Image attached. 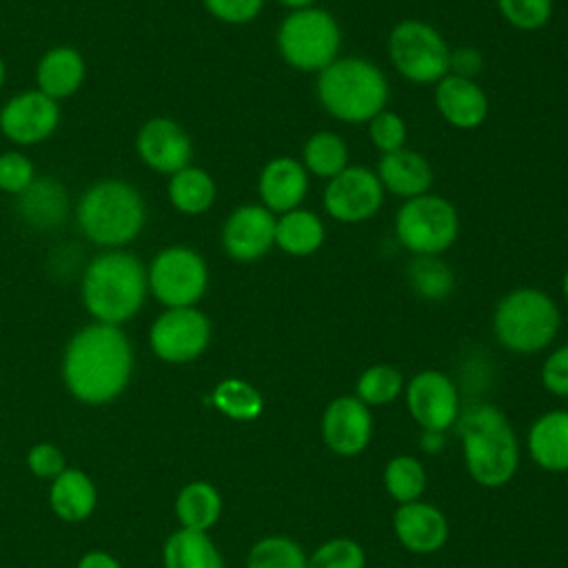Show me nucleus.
Returning a JSON list of instances; mask_svg holds the SVG:
<instances>
[{
    "label": "nucleus",
    "mask_w": 568,
    "mask_h": 568,
    "mask_svg": "<svg viewBox=\"0 0 568 568\" xmlns=\"http://www.w3.org/2000/svg\"><path fill=\"white\" fill-rule=\"evenodd\" d=\"M133 373V351L126 335L111 324H89L67 344L62 379L69 393L91 406L120 397Z\"/></svg>",
    "instance_id": "f257e3e1"
},
{
    "label": "nucleus",
    "mask_w": 568,
    "mask_h": 568,
    "mask_svg": "<svg viewBox=\"0 0 568 568\" xmlns=\"http://www.w3.org/2000/svg\"><path fill=\"white\" fill-rule=\"evenodd\" d=\"M388 80L384 71L359 55H344L317 73L315 95L322 109L346 124H364L386 109Z\"/></svg>",
    "instance_id": "f03ea898"
},
{
    "label": "nucleus",
    "mask_w": 568,
    "mask_h": 568,
    "mask_svg": "<svg viewBox=\"0 0 568 568\" xmlns=\"http://www.w3.org/2000/svg\"><path fill=\"white\" fill-rule=\"evenodd\" d=\"M455 424L470 477L486 488L508 484L519 464V444L506 415L495 406L481 404L466 410Z\"/></svg>",
    "instance_id": "7ed1b4c3"
},
{
    "label": "nucleus",
    "mask_w": 568,
    "mask_h": 568,
    "mask_svg": "<svg viewBox=\"0 0 568 568\" xmlns=\"http://www.w3.org/2000/svg\"><path fill=\"white\" fill-rule=\"evenodd\" d=\"M146 295V271L138 257L109 251L91 260L82 277V302L102 324L120 326L131 320Z\"/></svg>",
    "instance_id": "20e7f679"
},
{
    "label": "nucleus",
    "mask_w": 568,
    "mask_h": 568,
    "mask_svg": "<svg viewBox=\"0 0 568 568\" xmlns=\"http://www.w3.org/2000/svg\"><path fill=\"white\" fill-rule=\"evenodd\" d=\"M561 313L557 302L541 288L519 286L508 291L495 306L493 331L497 342L513 353L532 355L552 344Z\"/></svg>",
    "instance_id": "39448f33"
},
{
    "label": "nucleus",
    "mask_w": 568,
    "mask_h": 568,
    "mask_svg": "<svg viewBox=\"0 0 568 568\" xmlns=\"http://www.w3.org/2000/svg\"><path fill=\"white\" fill-rule=\"evenodd\" d=\"M78 224L82 233L102 246H122L144 226V202L140 193L122 180L93 184L78 202Z\"/></svg>",
    "instance_id": "423d86ee"
},
{
    "label": "nucleus",
    "mask_w": 568,
    "mask_h": 568,
    "mask_svg": "<svg viewBox=\"0 0 568 568\" xmlns=\"http://www.w3.org/2000/svg\"><path fill=\"white\" fill-rule=\"evenodd\" d=\"M282 60L304 73H320L339 58L342 29L333 13L320 7L288 11L277 27Z\"/></svg>",
    "instance_id": "0eeeda50"
},
{
    "label": "nucleus",
    "mask_w": 568,
    "mask_h": 568,
    "mask_svg": "<svg viewBox=\"0 0 568 568\" xmlns=\"http://www.w3.org/2000/svg\"><path fill=\"white\" fill-rule=\"evenodd\" d=\"M459 235V213L450 200L437 193H424L395 213V237L413 255H442Z\"/></svg>",
    "instance_id": "6e6552de"
},
{
    "label": "nucleus",
    "mask_w": 568,
    "mask_h": 568,
    "mask_svg": "<svg viewBox=\"0 0 568 568\" xmlns=\"http://www.w3.org/2000/svg\"><path fill=\"white\" fill-rule=\"evenodd\" d=\"M448 42L430 22L406 18L388 33L390 64L413 84H437L448 75Z\"/></svg>",
    "instance_id": "1a4fd4ad"
},
{
    "label": "nucleus",
    "mask_w": 568,
    "mask_h": 568,
    "mask_svg": "<svg viewBox=\"0 0 568 568\" xmlns=\"http://www.w3.org/2000/svg\"><path fill=\"white\" fill-rule=\"evenodd\" d=\"M146 284L155 300L166 308L195 306L209 286V268L204 257L186 246H169L160 251L146 273Z\"/></svg>",
    "instance_id": "9d476101"
},
{
    "label": "nucleus",
    "mask_w": 568,
    "mask_h": 568,
    "mask_svg": "<svg viewBox=\"0 0 568 568\" xmlns=\"http://www.w3.org/2000/svg\"><path fill=\"white\" fill-rule=\"evenodd\" d=\"M384 189L373 169L348 164L342 173L331 178L322 193V204L328 217L344 224H359L371 220L384 204Z\"/></svg>",
    "instance_id": "9b49d317"
},
{
    "label": "nucleus",
    "mask_w": 568,
    "mask_h": 568,
    "mask_svg": "<svg viewBox=\"0 0 568 568\" xmlns=\"http://www.w3.org/2000/svg\"><path fill=\"white\" fill-rule=\"evenodd\" d=\"M211 342V322L195 306L166 308L151 326V351L169 364L197 359Z\"/></svg>",
    "instance_id": "f8f14e48"
},
{
    "label": "nucleus",
    "mask_w": 568,
    "mask_h": 568,
    "mask_svg": "<svg viewBox=\"0 0 568 568\" xmlns=\"http://www.w3.org/2000/svg\"><path fill=\"white\" fill-rule=\"evenodd\" d=\"M410 417L428 433H444L459 417V395L453 379L442 371H422L406 386Z\"/></svg>",
    "instance_id": "ddd939ff"
},
{
    "label": "nucleus",
    "mask_w": 568,
    "mask_h": 568,
    "mask_svg": "<svg viewBox=\"0 0 568 568\" xmlns=\"http://www.w3.org/2000/svg\"><path fill=\"white\" fill-rule=\"evenodd\" d=\"M222 246L235 262H257L275 246V215L262 204H242L224 220Z\"/></svg>",
    "instance_id": "4468645a"
},
{
    "label": "nucleus",
    "mask_w": 568,
    "mask_h": 568,
    "mask_svg": "<svg viewBox=\"0 0 568 568\" xmlns=\"http://www.w3.org/2000/svg\"><path fill=\"white\" fill-rule=\"evenodd\" d=\"M373 433V415L368 406L355 395L335 397L322 415V439L342 457L359 455Z\"/></svg>",
    "instance_id": "2eb2a0df"
},
{
    "label": "nucleus",
    "mask_w": 568,
    "mask_h": 568,
    "mask_svg": "<svg viewBox=\"0 0 568 568\" xmlns=\"http://www.w3.org/2000/svg\"><path fill=\"white\" fill-rule=\"evenodd\" d=\"M60 120L55 100L42 91H24L13 95L0 111L2 133L18 144H36L47 140Z\"/></svg>",
    "instance_id": "dca6fc26"
},
{
    "label": "nucleus",
    "mask_w": 568,
    "mask_h": 568,
    "mask_svg": "<svg viewBox=\"0 0 568 568\" xmlns=\"http://www.w3.org/2000/svg\"><path fill=\"white\" fill-rule=\"evenodd\" d=\"M135 146L140 158L153 171L169 173V175L189 166L191 151H193L186 131L169 118L149 120L138 133Z\"/></svg>",
    "instance_id": "f3484780"
},
{
    "label": "nucleus",
    "mask_w": 568,
    "mask_h": 568,
    "mask_svg": "<svg viewBox=\"0 0 568 568\" xmlns=\"http://www.w3.org/2000/svg\"><path fill=\"white\" fill-rule=\"evenodd\" d=\"M393 530L399 544L415 555L437 552L448 539V521L444 513L419 499L397 506L393 515Z\"/></svg>",
    "instance_id": "a211bd4d"
},
{
    "label": "nucleus",
    "mask_w": 568,
    "mask_h": 568,
    "mask_svg": "<svg viewBox=\"0 0 568 568\" xmlns=\"http://www.w3.org/2000/svg\"><path fill=\"white\" fill-rule=\"evenodd\" d=\"M308 191V173L304 164L295 158L280 155L268 160L257 178V193L262 206H266L273 215L288 213L300 209Z\"/></svg>",
    "instance_id": "6ab92c4d"
},
{
    "label": "nucleus",
    "mask_w": 568,
    "mask_h": 568,
    "mask_svg": "<svg viewBox=\"0 0 568 568\" xmlns=\"http://www.w3.org/2000/svg\"><path fill=\"white\" fill-rule=\"evenodd\" d=\"M435 109L450 126L470 131L488 118V95L475 80L448 73L435 84Z\"/></svg>",
    "instance_id": "aec40b11"
},
{
    "label": "nucleus",
    "mask_w": 568,
    "mask_h": 568,
    "mask_svg": "<svg viewBox=\"0 0 568 568\" xmlns=\"http://www.w3.org/2000/svg\"><path fill=\"white\" fill-rule=\"evenodd\" d=\"M375 173L382 182V189L402 200L428 193L435 180L430 162L422 153L406 146L399 151L382 153Z\"/></svg>",
    "instance_id": "412c9836"
},
{
    "label": "nucleus",
    "mask_w": 568,
    "mask_h": 568,
    "mask_svg": "<svg viewBox=\"0 0 568 568\" xmlns=\"http://www.w3.org/2000/svg\"><path fill=\"white\" fill-rule=\"evenodd\" d=\"M528 453L544 470H568V410H548L532 422Z\"/></svg>",
    "instance_id": "4be33fe9"
},
{
    "label": "nucleus",
    "mask_w": 568,
    "mask_h": 568,
    "mask_svg": "<svg viewBox=\"0 0 568 568\" xmlns=\"http://www.w3.org/2000/svg\"><path fill=\"white\" fill-rule=\"evenodd\" d=\"M18 211L29 226L38 231H51L67 220L69 197L58 180L36 178L18 195Z\"/></svg>",
    "instance_id": "5701e85b"
},
{
    "label": "nucleus",
    "mask_w": 568,
    "mask_h": 568,
    "mask_svg": "<svg viewBox=\"0 0 568 568\" xmlns=\"http://www.w3.org/2000/svg\"><path fill=\"white\" fill-rule=\"evenodd\" d=\"M51 510L62 521H84L93 515L98 504V490L93 479L80 468H64L49 488Z\"/></svg>",
    "instance_id": "b1692460"
},
{
    "label": "nucleus",
    "mask_w": 568,
    "mask_h": 568,
    "mask_svg": "<svg viewBox=\"0 0 568 568\" xmlns=\"http://www.w3.org/2000/svg\"><path fill=\"white\" fill-rule=\"evenodd\" d=\"M326 240L324 222L308 209H293L275 217V246L291 257H306L320 251Z\"/></svg>",
    "instance_id": "393cba45"
},
{
    "label": "nucleus",
    "mask_w": 568,
    "mask_h": 568,
    "mask_svg": "<svg viewBox=\"0 0 568 568\" xmlns=\"http://www.w3.org/2000/svg\"><path fill=\"white\" fill-rule=\"evenodd\" d=\"M38 91L51 100L67 98L78 91L84 80V60L71 47H55L38 64Z\"/></svg>",
    "instance_id": "a878e982"
},
{
    "label": "nucleus",
    "mask_w": 568,
    "mask_h": 568,
    "mask_svg": "<svg viewBox=\"0 0 568 568\" xmlns=\"http://www.w3.org/2000/svg\"><path fill=\"white\" fill-rule=\"evenodd\" d=\"M164 568H224V559L202 530L180 528L171 532L162 550Z\"/></svg>",
    "instance_id": "bb28decb"
},
{
    "label": "nucleus",
    "mask_w": 568,
    "mask_h": 568,
    "mask_svg": "<svg viewBox=\"0 0 568 568\" xmlns=\"http://www.w3.org/2000/svg\"><path fill=\"white\" fill-rule=\"evenodd\" d=\"M220 515L222 497L209 481H189L175 497V517L182 528L206 532L220 519Z\"/></svg>",
    "instance_id": "cd10ccee"
},
{
    "label": "nucleus",
    "mask_w": 568,
    "mask_h": 568,
    "mask_svg": "<svg viewBox=\"0 0 568 568\" xmlns=\"http://www.w3.org/2000/svg\"><path fill=\"white\" fill-rule=\"evenodd\" d=\"M306 173L331 180L348 166V144L333 131H315L302 146V160Z\"/></svg>",
    "instance_id": "c85d7f7f"
},
{
    "label": "nucleus",
    "mask_w": 568,
    "mask_h": 568,
    "mask_svg": "<svg viewBox=\"0 0 568 568\" xmlns=\"http://www.w3.org/2000/svg\"><path fill=\"white\" fill-rule=\"evenodd\" d=\"M169 197L178 211L197 215L211 209L215 200V182L204 169L189 164L171 175Z\"/></svg>",
    "instance_id": "c756f323"
},
{
    "label": "nucleus",
    "mask_w": 568,
    "mask_h": 568,
    "mask_svg": "<svg viewBox=\"0 0 568 568\" xmlns=\"http://www.w3.org/2000/svg\"><path fill=\"white\" fill-rule=\"evenodd\" d=\"M406 280L413 293L428 302H442L455 288V273L439 255H413Z\"/></svg>",
    "instance_id": "7c9ffc66"
},
{
    "label": "nucleus",
    "mask_w": 568,
    "mask_h": 568,
    "mask_svg": "<svg viewBox=\"0 0 568 568\" xmlns=\"http://www.w3.org/2000/svg\"><path fill=\"white\" fill-rule=\"evenodd\" d=\"M211 402L222 415H226L229 419H235V422H251V419L260 417V413L264 408V399H262L260 390L253 384L237 379V377L222 379L213 388Z\"/></svg>",
    "instance_id": "2f4dec72"
},
{
    "label": "nucleus",
    "mask_w": 568,
    "mask_h": 568,
    "mask_svg": "<svg viewBox=\"0 0 568 568\" xmlns=\"http://www.w3.org/2000/svg\"><path fill=\"white\" fill-rule=\"evenodd\" d=\"M386 493L397 504L417 501L426 488V470L413 455H395L384 468Z\"/></svg>",
    "instance_id": "473e14b6"
},
{
    "label": "nucleus",
    "mask_w": 568,
    "mask_h": 568,
    "mask_svg": "<svg viewBox=\"0 0 568 568\" xmlns=\"http://www.w3.org/2000/svg\"><path fill=\"white\" fill-rule=\"evenodd\" d=\"M304 548L284 535H268L255 541L246 555V568H306Z\"/></svg>",
    "instance_id": "72a5a7b5"
},
{
    "label": "nucleus",
    "mask_w": 568,
    "mask_h": 568,
    "mask_svg": "<svg viewBox=\"0 0 568 568\" xmlns=\"http://www.w3.org/2000/svg\"><path fill=\"white\" fill-rule=\"evenodd\" d=\"M404 388V377L399 368L390 364H373L368 366L355 384V397L366 406H382L397 399Z\"/></svg>",
    "instance_id": "f704fd0d"
},
{
    "label": "nucleus",
    "mask_w": 568,
    "mask_h": 568,
    "mask_svg": "<svg viewBox=\"0 0 568 568\" xmlns=\"http://www.w3.org/2000/svg\"><path fill=\"white\" fill-rule=\"evenodd\" d=\"M306 568H366V555L355 539L335 537L313 550Z\"/></svg>",
    "instance_id": "c9c22d12"
},
{
    "label": "nucleus",
    "mask_w": 568,
    "mask_h": 568,
    "mask_svg": "<svg viewBox=\"0 0 568 568\" xmlns=\"http://www.w3.org/2000/svg\"><path fill=\"white\" fill-rule=\"evenodd\" d=\"M501 18L517 31H539L552 18V0H495Z\"/></svg>",
    "instance_id": "e433bc0d"
},
{
    "label": "nucleus",
    "mask_w": 568,
    "mask_h": 568,
    "mask_svg": "<svg viewBox=\"0 0 568 568\" xmlns=\"http://www.w3.org/2000/svg\"><path fill=\"white\" fill-rule=\"evenodd\" d=\"M366 124H368V138L379 153H390L406 146V135H408L406 122L395 111L384 109L375 118H371Z\"/></svg>",
    "instance_id": "4c0bfd02"
},
{
    "label": "nucleus",
    "mask_w": 568,
    "mask_h": 568,
    "mask_svg": "<svg viewBox=\"0 0 568 568\" xmlns=\"http://www.w3.org/2000/svg\"><path fill=\"white\" fill-rule=\"evenodd\" d=\"M33 180H36V175H33V164L29 158H24L18 151H9V153L0 155V189L2 191L20 195Z\"/></svg>",
    "instance_id": "58836bf2"
},
{
    "label": "nucleus",
    "mask_w": 568,
    "mask_h": 568,
    "mask_svg": "<svg viewBox=\"0 0 568 568\" xmlns=\"http://www.w3.org/2000/svg\"><path fill=\"white\" fill-rule=\"evenodd\" d=\"M27 466L31 475L40 479H55L67 466H64V455L55 444L40 442L33 444L27 453Z\"/></svg>",
    "instance_id": "ea45409f"
},
{
    "label": "nucleus",
    "mask_w": 568,
    "mask_h": 568,
    "mask_svg": "<svg viewBox=\"0 0 568 568\" xmlns=\"http://www.w3.org/2000/svg\"><path fill=\"white\" fill-rule=\"evenodd\" d=\"M204 7L222 22L246 24L260 16L264 0H204Z\"/></svg>",
    "instance_id": "a19ab883"
},
{
    "label": "nucleus",
    "mask_w": 568,
    "mask_h": 568,
    "mask_svg": "<svg viewBox=\"0 0 568 568\" xmlns=\"http://www.w3.org/2000/svg\"><path fill=\"white\" fill-rule=\"evenodd\" d=\"M541 384L557 397H568V344L555 348L541 366Z\"/></svg>",
    "instance_id": "79ce46f5"
},
{
    "label": "nucleus",
    "mask_w": 568,
    "mask_h": 568,
    "mask_svg": "<svg viewBox=\"0 0 568 568\" xmlns=\"http://www.w3.org/2000/svg\"><path fill=\"white\" fill-rule=\"evenodd\" d=\"M484 69V55L479 49L470 44H459L450 49L448 55V73L466 80H475Z\"/></svg>",
    "instance_id": "37998d69"
},
{
    "label": "nucleus",
    "mask_w": 568,
    "mask_h": 568,
    "mask_svg": "<svg viewBox=\"0 0 568 568\" xmlns=\"http://www.w3.org/2000/svg\"><path fill=\"white\" fill-rule=\"evenodd\" d=\"M78 568H122V564L104 550H89L80 557Z\"/></svg>",
    "instance_id": "c03bdc74"
},
{
    "label": "nucleus",
    "mask_w": 568,
    "mask_h": 568,
    "mask_svg": "<svg viewBox=\"0 0 568 568\" xmlns=\"http://www.w3.org/2000/svg\"><path fill=\"white\" fill-rule=\"evenodd\" d=\"M282 7L291 9V11H297V9H308V7H315L317 0H277Z\"/></svg>",
    "instance_id": "a18cd8bd"
},
{
    "label": "nucleus",
    "mask_w": 568,
    "mask_h": 568,
    "mask_svg": "<svg viewBox=\"0 0 568 568\" xmlns=\"http://www.w3.org/2000/svg\"><path fill=\"white\" fill-rule=\"evenodd\" d=\"M561 293H564V297L568 300V268H566V273H564V277H561Z\"/></svg>",
    "instance_id": "49530a36"
},
{
    "label": "nucleus",
    "mask_w": 568,
    "mask_h": 568,
    "mask_svg": "<svg viewBox=\"0 0 568 568\" xmlns=\"http://www.w3.org/2000/svg\"><path fill=\"white\" fill-rule=\"evenodd\" d=\"M2 82H4V62L0 58V87H2Z\"/></svg>",
    "instance_id": "de8ad7c7"
}]
</instances>
